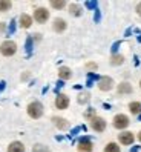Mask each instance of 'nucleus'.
<instances>
[{
	"label": "nucleus",
	"mask_w": 141,
	"mask_h": 152,
	"mask_svg": "<svg viewBox=\"0 0 141 152\" xmlns=\"http://www.w3.org/2000/svg\"><path fill=\"white\" fill-rule=\"evenodd\" d=\"M15 51H17V45H15L12 40H6V42H3L2 45H0V52H2L5 57L14 56Z\"/></svg>",
	"instance_id": "obj_1"
},
{
	"label": "nucleus",
	"mask_w": 141,
	"mask_h": 152,
	"mask_svg": "<svg viewBox=\"0 0 141 152\" xmlns=\"http://www.w3.org/2000/svg\"><path fill=\"white\" fill-rule=\"evenodd\" d=\"M28 114H29V117L32 118H40L41 115H43V106L40 102H32L29 103L28 106Z\"/></svg>",
	"instance_id": "obj_2"
},
{
	"label": "nucleus",
	"mask_w": 141,
	"mask_h": 152,
	"mask_svg": "<svg viewBox=\"0 0 141 152\" xmlns=\"http://www.w3.org/2000/svg\"><path fill=\"white\" fill-rule=\"evenodd\" d=\"M129 118H127V115L124 114H118L113 117V128H117V129H124L129 126Z\"/></svg>",
	"instance_id": "obj_3"
},
{
	"label": "nucleus",
	"mask_w": 141,
	"mask_h": 152,
	"mask_svg": "<svg viewBox=\"0 0 141 152\" xmlns=\"http://www.w3.org/2000/svg\"><path fill=\"white\" fill-rule=\"evenodd\" d=\"M34 19L37 20V23H45L49 19V11L46 8H37L34 11Z\"/></svg>",
	"instance_id": "obj_4"
},
{
	"label": "nucleus",
	"mask_w": 141,
	"mask_h": 152,
	"mask_svg": "<svg viewBox=\"0 0 141 152\" xmlns=\"http://www.w3.org/2000/svg\"><path fill=\"white\" fill-rule=\"evenodd\" d=\"M91 128L97 132H103L106 129V121L101 118V117H94L91 120Z\"/></svg>",
	"instance_id": "obj_5"
},
{
	"label": "nucleus",
	"mask_w": 141,
	"mask_h": 152,
	"mask_svg": "<svg viewBox=\"0 0 141 152\" xmlns=\"http://www.w3.org/2000/svg\"><path fill=\"white\" fill-rule=\"evenodd\" d=\"M113 86V80L110 77H101L100 82H98V88L101 91H110Z\"/></svg>",
	"instance_id": "obj_6"
},
{
	"label": "nucleus",
	"mask_w": 141,
	"mask_h": 152,
	"mask_svg": "<svg viewBox=\"0 0 141 152\" xmlns=\"http://www.w3.org/2000/svg\"><path fill=\"white\" fill-rule=\"evenodd\" d=\"M118 138H120V143H123L124 146H130L132 143H134V140H135V137H134L132 132H121Z\"/></svg>",
	"instance_id": "obj_7"
},
{
	"label": "nucleus",
	"mask_w": 141,
	"mask_h": 152,
	"mask_svg": "<svg viewBox=\"0 0 141 152\" xmlns=\"http://www.w3.org/2000/svg\"><path fill=\"white\" fill-rule=\"evenodd\" d=\"M55 106H57V109H66L68 106H69V98H68V95L60 94V95L55 98Z\"/></svg>",
	"instance_id": "obj_8"
},
{
	"label": "nucleus",
	"mask_w": 141,
	"mask_h": 152,
	"mask_svg": "<svg viewBox=\"0 0 141 152\" xmlns=\"http://www.w3.org/2000/svg\"><path fill=\"white\" fill-rule=\"evenodd\" d=\"M78 149H80L81 152H91L92 151V143L89 138H81L80 141H78Z\"/></svg>",
	"instance_id": "obj_9"
},
{
	"label": "nucleus",
	"mask_w": 141,
	"mask_h": 152,
	"mask_svg": "<svg viewBox=\"0 0 141 152\" xmlns=\"http://www.w3.org/2000/svg\"><path fill=\"white\" fill-rule=\"evenodd\" d=\"M8 152H25V146L20 141H12L9 146H8Z\"/></svg>",
	"instance_id": "obj_10"
},
{
	"label": "nucleus",
	"mask_w": 141,
	"mask_h": 152,
	"mask_svg": "<svg viewBox=\"0 0 141 152\" xmlns=\"http://www.w3.org/2000/svg\"><path fill=\"white\" fill-rule=\"evenodd\" d=\"M31 25H32L31 15H28V14H22V15H20V26H22V28L28 29V28H31Z\"/></svg>",
	"instance_id": "obj_11"
},
{
	"label": "nucleus",
	"mask_w": 141,
	"mask_h": 152,
	"mask_svg": "<svg viewBox=\"0 0 141 152\" xmlns=\"http://www.w3.org/2000/svg\"><path fill=\"white\" fill-rule=\"evenodd\" d=\"M52 26H54V31H55V32H63V31L66 29V22H65L63 19H55Z\"/></svg>",
	"instance_id": "obj_12"
},
{
	"label": "nucleus",
	"mask_w": 141,
	"mask_h": 152,
	"mask_svg": "<svg viewBox=\"0 0 141 152\" xmlns=\"http://www.w3.org/2000/svg\"><path fill=\"white\" fill-rule=\"evenodd\" d=\"M58 77H60L61 80H69L70 77H72V72H70V69H69V68L63 66V68H60V69H58Z\"/></svg>",
	"instance_id": "obj_13"
},
{
	"label": "nucleus",
	"mask_w": 141,
	"mask_h": 152,
	"mask_svg": "<svg viewBox=\"0 0 141 152\" xmlns=\"http://www.w3.org/2000/svg\"><path fill=\"white\" fill-rule=\"evenodd\" d=\"M52 121H54V124L58 128V129H68V121L65 120V118H60V117H54L52 118Z\"/></svg>",
	"instance_id": "obj_14"
},
{
	"label": "nucleus",
	"mask_w": 141,
	"mask_h": 152,
	"mask_svg": "<svg viewBox=\"0 0 141 152\" xmlns=\"http://www.w3.org/2000/svg\"><path fill=\"white\" fill-rule=\"evenodd\" d=\"M118 92L120 94H130L132 92V86L129 85V83H120L118 85Z\"/></svg>",
	"instance_id": "obj_15"
},
{
	"label": "nucleus",
	"mask_w": 141,
	"mask_h": 152,
	"mask_svg": "<svg viewBox=\"0 0 141 152\" xmlns=\"http://www.w3.org/2000/svg\"><path fill=\"white\" fill-rule=\"evenodd\" d=\"M123 61H124V57L120 56V54H115V56H112V58H110V65L118 66V65H121V63H123Z\"/></svg>",
	"instance_id": "obj_16"
},
{
	"label": "nucleus",
	"mask_w": 141,
	"mask_h": 152,
	"mask_svg": "<svg viewBox=\"0 0 141 152\" xmlns=\"http://www.w3.org/2000/svg\"><path fill=\"white\" fill-rule=\"evenodd\" d=\"M11 2H8V0H0V12H6L11 10Z\"/></svg>",
	"instance_id": "obj_17"
},
{
	"label": "nucleus",
	"mask_w": 141,
	"mask_h": 152,
	"mask_svg": "<svg viewBox=\"0 0 141 152\" xmlns=\"http://www.w3.org/2000/svg\"><path fill=\"white\" fill-rule=\"evenodd\" d=\"M129 109H130L132 114H140V112H141V104H140L138 102H132V103L129 104Z\"/></svg>",
	"instance_id": "obj_18"
},
{
	"label": "nucleus",
	"mask_w": 141,
	"mask_h": 152,
	"mask_svg": "<svg viewBox=\"0 0 141 152\" xmlns=\"http://www.w3.org/2000/svg\"><path fill=\"white\" fill-rule=\"evenodd\" d=\"M69 12L72 14V15H81V8L78 6L77 3H72L69 6Z\"/></svg>",
	"instance_id": "obj_19"
},
{
	"label": "nucleus",
	"mask_w": 141,
	"mask_h": 152,
	"mask_svg": "<svg viewBox=\"0 0 141 152\" xmlns=\"http://www.w3.org/2000/svg\"><path fill=\"white\" fill-rule=\"evenodd\" d=\"M104 152H121V151H120V146L117 143H109V145L104 148Z\"/></svg>",
	"instance_id": "obj_20"
},
{
	"label": "nucleus",
	"mask_w": 141,
	"mask_h": 152,
	"mask_svg": "<svg viewBox=\"0 0 141 152\" xmlns=\"http://www.w3.org/2000/svg\"><path fill=\"white\" fill-rule=\"evenodd\" d=\"M51 6L54 8V10H63V8L66 6V2H63V0H61V2H55V0H52Z\"/></svg>",
	"instance_id": "obj_21"
},
{
	"label": "nucleus",
	"mask_w": 141,
	"mask_h": 152,
	"mask_svg": "<svg viewBox=\"0 0 141 152\" xmlns=\"http://www.w3.org/2000/svg\"><path fill=\"white\" fill-rule=\"evenodd\" d=\"M32 152H49V149L46 146H43V145H35Z\"/></svg>",
	"instance_id": "obj_22"
},
{
	"label": "nucleus",
	"mask_w": 141,
	"mask_h": 152,
	"mask_svg": "<svg viewBox=\"0 0 141 152\" xmlns=\"http://www.w3.org/2000/svg\"><path fill=\"white\" fill-rule=\"evenodd\" d=\"M87 100H89V94L87 92H83V94H80V97H78V103H86Z\"/></svg>",
	"instance_id": "obj_23"
},
{
	"label": "nucleus",
	"mask_w": 141,
	"mask_h": 152,
	"mask_svg": "<svg viewBox=\"0 0 141 152\" xmlns=\"http://www.w3.org/2000/svg\"><path fill=\"white\" fill-rule=\"evenodd\" d=\"M86 6L87 8H95L97 6V2H86Z\"/></svg>",
	"instance_id": "obj_24"
},
{
	"label": "nucleus",
	"mask_w": 141,
	"mask_h": 152,
	"mask_svg": "<svg viewBox=\"0 0 141 152\" xmlns=\"http://www.w3.org/2000/svg\"><path fill=\"white\" fill-rule=\"evenodd\" d=\"M137 12H138V15H141V3L137 5Z\"/></svg>",
	"instance_id": "obj_25"
},
{
	"label": "nucleus",
	"mask_w": 141,
	"mask_h": 152,
	"mask_svg": "<svg viewBox=\"0 0 141 152\" xmlns=\"http://www.w3.org/2000/svg\"><path fill=\"white\" fill-rule=\"evenodd\" d=\"M5 31V23H0V32Z\"/></svg>",
	"instance_id": "obj_26"
},
{
	"label": "nucleus",
	"mask_w": 141,
	"mask_h": 152,
	"mask_svg": "<svg viewBox=\"0 0 141 152\" xmlns=\"http://www.w3.org/2000/svg\"><path fill=\"white\" fill-rule=\"evenodd\" d=\"M87 68H92V69H95V65H94V63H89V65H87Z\"/></svg>",
	"instance_id": "obj_27"
},
{
	"label": "nucleus",
	"mask_w": 141,
	"mask_h": 152,
	"mask_svg": "<svg viewBox=\"0 0 141 152\" xmlns=\"http://www.w3.org/2000/svg\"><path fill=\"white\" fill-rule=\"evenodd\" d=\"M138 140H140V141H141V132H140V134H138Z\"/></svg>",
	"instance_id": "obj_28"
},
{
	"label": "nucleus",
	"mask_w": 141,
	"mask_h": 152,
	"mask_svg": "<svg viewBox=\"0 0 141 152\" xmlns=\"http://www.w3.org/2000/svg\"><path fill=\"white\" fill-rule=\"evenodd\" d=\"M140 86H141V82H140Z\"/></svg>",
	"instance_id": "obj_29"
}]
</instances>
